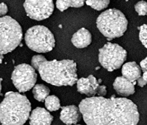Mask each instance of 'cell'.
I'll return each mask as SVG.
<instances>
[{"label":"cell","mask_w":147,"mask_h":125,"mask_svg":"<svg viewBox=\"0 0 147 125\" xmlns=\"http://www.w3.org/2000/svg\"><path fill=\"white\" fill-rule=\"evenodd\" d=\"M79 108L87 125H138L139 121L138 107L125 98L89 97Z\"/></svg>","instance_id":"cell-1"},{"label":"cell","mask_w":147,"mask_h":125,"mask_svg":"<svg viewBox=\"0 0 147 125\" xmlns=\"http://www.w3.org/2000/svg\"><path fill=\"white\" fill-rule=\"evenodd\" d=\"M37 71L43 81L55 86H73L78 81L76 64L71 59H45L40 64Z\"/></svg>","instance_id":"cell-2"},{"label":"cell","mask_w":147,"mask_h":125,"mask_svg":"<svg viewBox=\"0 0 147 125\" xmlns=\"http://www.w3.org/2000/svg\"><path fill=\"white\" fill-rule=\"evenodd\" d=\"M31 111V104L26 96L9 92L0 103V123L2 125H23Z\"/></svg>","instance_id":"cell-3"},{"label":"cell","mask_w":147,"mask_h":125,"mask_svg":"<svg viewBox=\"0 0 147 125\" xmlns=\"http://www.w3.org/2000/svg\"><path fill=\"white\" fill-rule=\"evenodd\" d=\"M128 22L123 13L116 9L102 12L96 20V26L101 34L108 39L123 36L128 28Z\"/></svg>","instance_id":"cell-4"},{"label":"cell","mask_w":147,"mask_h":125,"mask_svg":"<svg viewBox=\"0 0 147 125\" xmlns=\"http://www.w3.org/2000/svg\"><path fill=\"white\" fill-rule=\"evenodd\" d=\"M22 28L20 24L10 16L0 17V54L12 52L21 43Z\"/></svg>","instance_id":"cell-5"},{"label":"cell","mask_w":147,"mask_h":125,"mask_svg":"<svg viewBox=\"0 0 147 125\" xmlns=\"http://www.w3.org/2000/svg\"><path fill=\"white\" fill-rule=\"evenodd\" d=\"M27 46L38 53H47L55 46V39L48 28L37 25L29 28L24 36Z\"/></svg>","instance_id":"cell-6"},{"label":"cell","mask_w":147,"mask_h":125,"mask_svg":"<svg viewBox=\"0 0 147 125\" xmlns=\"http://www.w3.org/2000/svg\"><path fill=\"white\" fill-rule=\"evenodd\" d=\"M126 57L127 52L117 44L108 42L99 50V62L109 72L119 69L126 61Z\"/></svg>","instance_id":"cell-7"},{"label":"cell","mask_w":147,"mask_h":125,"mask_svg":"<svg viewBox=\"0 0 147 125\" xmlns=\"http://www.w3.org/2000/svg\"><path fill=\"white\" fill-rule=\"evenodd\" d=\"M37 75L32 66L27 64H19L15 68L11 79L19 92H26L34 87Z\"/></svg>","instance_id":"cell-8"},{"label":"cell","mask_w":147,"mask_h":125,"mask_svg":"<svg viewBox=\"0 0 147 125\" xmlns=\"http://www.w3.org/2000/svg\"><path fill=\"white\" fill-rule=\"evenodd\" d=\"M23 6L27 16L37 21L48 18L54 11L53 0H25Z\"/></svg>","instance_id":"cell-9"},{"label":"cell","mask_w":147,"mask_h":125,"mask_svg":"<svg viewBox=\"0 0 147 125\" xmlns=\"http://www.w3.org/2000/svg\"><path fill=\"white\" fill-rule=\"evenodd\" d=\"M76 83L78 92L81 94H84L89 97L95 96L97 94L100 86L96 78L92 75H90L87 78L80 79L78 80Z\"/></svg>","instance_id":"cell-10"},{"label":"cell","mask_w":147,"mask_h":125,"mask_svg":"<svg viewBox=\"0 0 147 125\" xmlns=\"http://www.w3.org/2000/svg\"><path fill=\"white\" fill-rule=\"evenodd\" d=\"M82 117L80 108L75 106H67L62 107L61 120L67 125H75L79 122Z\"/></svg>","instance_id":"cell-11"},{"label":"cell","mask_w":147,"mask_h":125,"mask_svg":"<svg viewBox=\"0 0 147 125\" xmlns=\"http://www.w3.org/2000/svg\"><path fill=\"white\" fill-rule=\"evenodd\" d=\"M29 118L30 125H51L53 120L50 112L39 107L33 110Z\"/></svg>","instance_id":"cell-12"},{"label":"cell","mask_w":147,"mask_h":125,"mask_svg":"<svg viewBox=\"0 0 147 125\" xmlns=\"http://www.w3.org/2000/svg\"><path fill=\"white\" fill-rule=\"evenodd\" d=\"M134 85V83L129 81L123 76H120L115 79L113 87L120 96H128L135 93Z\"/></svg>","instance_id":"cell-13"},{"label":"cell","mask_w":147,"mask_h":125,"mask_svg":"<svg viewBox=\"0 0 147 125\" xmlns=\"http://www.w3.org/2000/svg\"><path fill=\"white\" fill-rule=\"evenodd\" d=\"M92 34L88 29L82 28L73 35L71 42L78 48H83L89 46L92 42Z\"/></svg>","instance_id":"cell-14"},{"label":"cell","mask_w":147,"mask_h":125,"mask_svg":"<svg viewBox=\"0 0 147 125\" xmlns=\"http://www.w3.org/2000/svg\"><path fill=\"white\" fill-rule=\"evenodd\" d=\"M121 73L124 77L136 83V82L142 76V69L136 62H128L123 65Z\"/></svg>","instance_id":"cell-15"},{"label":"cell","mask_w":147,"mask_h":125,"mask_svg":"<svg viewBox=\"0 0 147 125\" xmlns=\"http://www.w3.org/2000/svg\"><path fill=\"white\" fill-rule=\"evenodd\" d=\"M50 90L47 86L43 84H37L33 88L34 97L39 102L45 101L50 94Z\"/></svg>","instance_id":"cell-16"},{"label":"cell","mask_w":147,"mask_h":125,"mask_svg":"<svg viewBox=\"0 0 147 125\" xmlns=\"http://www.w3.org/2000/svg\"><path fill=\"white\" fill-rule=\"evenodd\" d=\"M45 105L48 111H56L61 108L60 100L55 95L48 96L45 100Z\"/></svg>","instance_id":"cell-17"},{"label":"cell","mask_w":147,"mask_h":125,"mask_svg":"<svg viewBox=\"0 0 147 125\" xmlns=\"http://www.w3.org/2000/svg\"><path fill=\"white\" fill-rule=\"evenodd\" d=\"M87 5L96 11H101L107 8L110 0H86Z\"/></svg>","instance_id":"cell-18"},{"label":"cell","mask_w":147,"mask_h":125,"mask_svg":"<svg viewBox=\"0 0 147 125\" xmlns=\"http://www.w3.org/2000/svg\"><path fill=\"white\" fill-rule=\"evenodd\" d=\"M134 8L139 16H144L147 15V2L140 1L136 4Z\"/></svg>","instance_id":"cell-19"},{"label":"cell","mask_w":147,"mask_h":125,"mask_svg":"<svg viewBox=\"0 0 147 125\" xmlns=\"http://www.w3.org/2000/svg\"><path fill=\"white\" fill-rule=\"evenodd\" d=\"M139 39L144 46L147 48V24L139 27Z\"/></svg>","instance_id":"cell-20"},{"label":"cell","mask_w":147,"mask_h":125,"mask_svg":"<svg viewBox=\"0 0 147 125\" xmlns=\"http://www.w3.org/2000/svg\"><path fill=\"white\" fill-rule=\"evenodd\" d=\"M71 6V0H57L56 1V7L61 12L65 11Z\"/></svg>","instance_id":"cell-21"},{"label":"cell","mask_w":147,"mask_h":125,"mask_svg":"<svg viewBox=\"0 0 147 125\" xmlns=\"http://www.w3.org/2000/svg\"><path fill=\"white\" fill-rule=\"evenodd\" d=\"M46 59L45 57H43L41 55H35L31 59V65L35 69H38V66H40V64L44 61Z\"/></svg>","instance_id":"cell-22"},{"label":"cell","mask_w":147,"mask_h":125,"mask_svg":"<svg viewBox=\"0 0 147 125\" xmlns=\"http://www.w3.org/2000/svg\"><path fill=\"white\" fill-rule=\"evenodd\" d=\"M138 85L140 87H144L147 84V71L143 72V75L142 76L138 81Z\"/></svg>","instance_id":"cell-23"},{"label":"cell","mask_w":147,"mask_h":125,"mask_svg":"<svg viewBox=\"0 0 147 125\" xmlns=\"http://www.w3.org/2000/svg\"><path fill=\"white\" fill-rule=\"evenodd\" d=\"M86 0H71V6L73 8H81L84 6Z\"/></svg>","instance_id":"cell-24"},{"label":"cell","mask_w":147,"mask_h":125,"mask_svg":"<svg viewBox=\"0 0 147 125\" xmlns=\"http://www.w3.org/2000/svg\"><path fill=\"white\" fill-rule=\"evenodd\" d=\"M7 11L8 8L7 5L4 3H0V17H4L7 14Z\"/></svg>","instance_id":"cell-25"},{"label":"cell","mask_w":147,"mask_h":125,"mask_svg":"<svg viewBox=\"0 0 147 125\" xmlns=\"http://www.w3.org/2000/svg\"><path fill=\"white\" fill-rule=\"evenodd\" d=\"M97 94L98 95V96H102L104 97L106 94V87L105 85L100 86L98 90Z\"/></svg>","instance_id":"cell-26"},{"label":"cell","mask_w":147,"mask_h":125,"mask_svg":"<svg viewBox=\"0 0 147 125\" xmlns=\"http://www.w3.org/2000/svg\"><path fill=\"white\" fill-rule=\"evenodd\" d=\"M140 66L141 68L142 71V72L147 71V57L144 59L142 61H141L140 63Z\"/></svg>","instance_id":"cell-27"},{"label":"cell","mask_w":147,"mask_h":125,"mask_svg":"<svg viewBox=\"0 0 147 125\" xmlns=\"http://www.w3.org/2000/svg\"><path fill=\"white\" fill-rule=\"evenodd\" d=\"M4 58V57H3V55H1L0 54V64H1L3 61V59Z\"/></svg>","instance_id":"cell-28"},{"label":"cell","mask_w":147,"mask_h":125,"mask_svg":"<svg viewBox=\"0 0 147 125\" xmlns=\"http://www.w3.org/2000/svg\"><path fill=\"white\" fill-rule=\"evenodd\" d=\"M1 81L0 79V95H1Z\"/></svg>","instance_id":"cell-29"},{"label":"cell","mask_w":147,"mask_h":125,"mask_svg":"<svg viewBox=\"0 0 147 125\" xmlns=\"http://www.w3.org/2000/svg\"><path fill=\"white\" fill-rule=\"evenodd\" d=\"M75 125H81V124H75Z\"/></svg>","instance_id":"cell-30"},{"label":"cell","mask_w":147,"mask_h":125,"mask_svg":"<svg viewBox=\"0 0 147 125\" xmlns=\"http://www.w3.org/2000/svg\"><path fill=\"white\" fill-rule=\"evenodd\" d=\"M0 125H2V124H1V123H0Z\"/></svg>","instance_id":"cell-31"}]
</instances>
